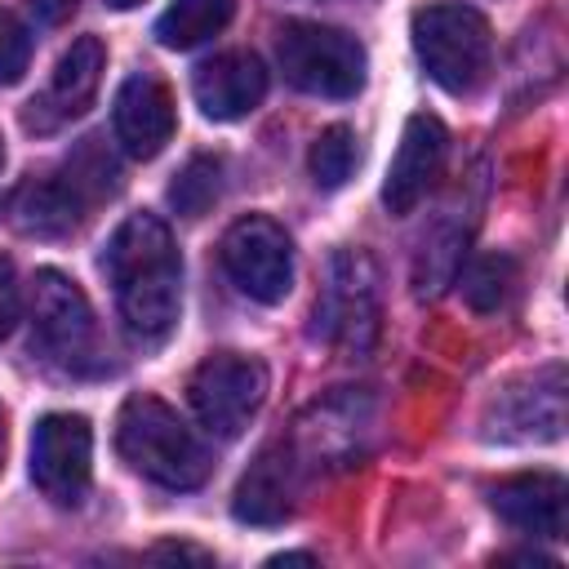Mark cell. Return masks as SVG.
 Wrapping results in <instances>:
<instances>
[{"label":"cell","mask_w":569,"mask_h":569,"mask_svg":"<svg viewBox=\"0 0 569 569\" xmlns=\"http://www.w3.org/2000/svg\"><path fill=\"white\" fill-rule=\"evenodd\" d=\"M307 164H311L316 187H325V191L342 187V182L351 178V169H356V133H351L347 124H329V129H320L316 142H311Z\"/></svg>","instance_id":"obj_20"},{"label":"cell","mask_w":569,"mask_h":569,"mask_svg":"<svg viewBox=\"0 0 569 569\" xmlns=\"http://www.w3.org/2000/svg\"><path fill=\"white\" fill-rule=\"evenodd\" d=\"M511 280H516V262L507 253L476 258L462 271V298L471 302V311H498L507 302V293H511Z\"/></svg>","instance_id":"obj_21"},{"label":"cell","mask_w":569,"mask_h":569,"mask_svg":"<svg viewBox=\"0 0 569 569\" xmlns=\"http://www.w3.org/2000/svg\"><path fill=\"white\" fill-rule=\"evenodd\" d=\"M311 333L347 356H360L378 338V267L365 249H338L329 258V280L311 311Z\"/></svg>","instance_id":"obj_5"},{"label":"cell","mask_w":569,"mask_h":569,"mask_svg":"<svg viewBox=\"0 0 569 569\" xmlns=\"http://www.w3.org/2000/svg\"><path fill=\"white\" fill-rule=\"evenodd\" d=\"M507 400H516L520 409L502 413L498 436H516V440H556L565 427V373L560 369H542L525 382V391H507Z\"/></svg>","instance_id":"obj_17"},{"label":"cell","mask_w":569,"mask_h":569,"mask_svg":"<svg viewBox=\"0 0 569 569\" xmlns=\"http://www.w3.org/2000/svg\"><path fill=\"white\" fill-rule=\"evenodd\" d=\"M280 71L316 98H351L365 84V49L356 36L325 22H284L276 36Z\"/></svg>","instance_id":"obj_7"},{"label":"cell","mask_w":569,"mask_h":569,"mask_svg":"<svg viewBox=\"0 0 569 569\" xmlns=\"http://www.w3.org/2000/svg\"><path fill=\"white\" fill-rule=\"evenodd\" d=\"M489 507L529 538L565 533V480L556 471H520L489 489Z\"/></svg>","instance_id":"obj_16"},{"label":"cell","mask_w":569,"mask_h":569,"mask_svg":"<svg viewBox=\"0 0 569 569\" xmlns=\"http://www.w3.org/2000/svg\"><path fill=\"white\" fill-rule=\"evenodd\" d=\"M31 347L67 373H89L98 365L93 307L84 289L53 267L36 271L31 280Z\"/></svg>","instance_id":"obj_6"},{"label":"cell","mask_w":569,"mask_h":569,"mask_svg":"<svg viewBox=\"0 0 569 569\" xmlns=\"http://www.w3.org/2000/svg\"><path fill=\"white\" fill-rule=\"evenodd\" d=\"M111 9H133V4H142V0H107Z\"/></svg>","instance_id":"obj_26"},{"label":"cell","mask_w":569,"mask_h":569,"mask_svg":"<svg viewBox=\"0 0 569 569\" xmlns=\"http://www.w3.org/2000/svg\"><path fill=\"white\" fill-rule=\"evenodd\" d=\"M151 556H156V560H164V556H178V560H209V551L187 547V542H160V547H151Z\"/></svg>","instance_id":"obj_25"},{"label":"cell","mask_w":569,"mask_h":569,"mask_svg":"<svg viewBox=\"0 0 569 569\" xmlns=\"http://www.w3.org/2000/svg\"><path fill=\"white\" fill-rule=\"evenodd\" d=\"M116 449L138 476H147V480H156L164 489H196L209 476L204 440L160 396H129L120 405V413H116Z\"/></svg>","instance_id":"obj_2"},{"label":"cell","mask_w":569,"mask_h":569,"mask_svg":"<svg viewBox=\"0 0 569 569\" xmlns=\"http://www.w3.org/2000/svg\"><path fill=\"white\" fill-rule=\"evenodd\" d=\"M298 485H302V458L293 453L289 440H276L240 476L231 511L244 525H280L298 507Z\"/></svg>","instance_id":"obj_13"},{"label":"cell","mask_w":569,"mask_h":569,"mask_svg":"<svg viewBox=\"0 0 569 569\" xmlns=\"http://www.w3.org/2000/svg\"><path fill=\"white\" fill-rule=\"evenodd\" d=\"M445 151H449V133L436 116L418 111L405 120L400 147L387 164V182H382V204L387 213H409L427 200V191L436 187L440 169H445Z\"/></svg>","instance_id":"obj_12"},{"label":"cell","mask_w":569,"mask_h":569,"mask_svg":"<svg viewBox=\"0 0 569 569\" xmlns=\"http://www.w3.org/2000/svg\"><path fill=\"white\" fill-rule=\"evenodd\" d=\"M218 253H222V271L231 276V284L253 302L271 307L293 289V244L284 227L262 213L231 222Z\"/></svg>","instance_id":"obj_9"},{"label":"cell","mask_w":569,"mask_h":569,"mask_svg":"<svg viewBox=\"0 0 569 569\" xmlns=\"http://www.w3.org/2000/svg\"><path fill=\"white\" fill-rule=\"evenodd\" d=\"M124 329L138 342H160L178 325L182 307V258L169 227L156 213H129L102 253Z\"/></svg>","instance_id":"obj_1"},{"label":"cell","mask_w":569,"mask_h":569,"mask_svg":"<svg viewBox=\"0 0 569 569\" xmlns=\"http://www.w3.org/2000/svg\"><path fill=\"white\" fill-rule=\"evenodd\" d=\"M236 13V0H173L156 18V40L164 49H196L218 36Z\"/></svg>","instance_id":"obj_18"},{"label":"cell","mask_w":569,"mask_h":569,"mask_svg":"<svg viewBox=\"0 0 569 569\" xmlns=\"http://www.w3.org/2000/svg\"><path fill=\"white\" fill-rule=\"evenodd\" d=\"M93 476V431L80 413H44L31 436V480L36 489L58 502L76 507L89 493Z\"/></svg>","instance_id":"obj_10"},{"label":"cell","mask_w":569,"mask_h":569,"mask_svg":"<svg viewBox=\"0 0 569 569\" xmlns=\"http://www.w3.org/2000/svg\"><path fill=\"white\" fill-rule=\"evenodd\" d=\"M187 400H191L196 418L204 422V431L231 440L262 409V400H267V369L253 356L218 351V356L196 365V373L187 382Z\"/></svg>","instance_id":"obj_8"},{"label":"cell","mask_w":569,"mask_h":569,"mask_svg":"<svg viewBox=\"0 0 569 569\" xmlns=\"http://www.w3.org/2000/svg\"><path fill=\"white\" fill-rule=\"evenodd\" d=\"M413 53L427 76L449 93H471L493 62V31L480 9L462 0H436L413 13Z\"/></svg>","instance_id":"obj_4"},{"label":"cell","mask_w":569,"mask_h":569,"mask_svg":"<svg viewBox=\"0 0 569 569\" xmlns=\"http://www.w3.org/2000/svg\"><path fill=\"white\" fill-rule=\"evenodd\" d=\"M120 187V169L116 160L102 151L98 138H84L58 173H44V178H27L13 196V222L31 236H67L84 222V213L116 196Z\"/></svg>","instance_id":"obj_3"},{"label":"cell","mask_w":569,"mask_h":569,"mask_svg":"<svg viewBox=\"0 0 569 569\" xmlns=\"http://www.w3.org/2000/svg\"><path fill=\"white\" fill-rule=\"evenodd\" d=\"M116 138L133 160H151L164 151V142L173 138V93L164 89V80H156L151 71H138L120 84L116 93Z\"/></svg>","instance_id":"obj_14"},{"label":"cell","mask_w":569,"mask_h":569,"mask_svg":"<svg viewBox=\"0 0 569 569\" xmlns=\"http://www.w3.org/2000/svg\"><path fill=\"white\" fill-rule=\"evenodd\" d=\"M27 58H31V36L27 27L0 9V84H13L22 71H27Z\"/></svg>","instance_id":"obj_22"},{"label":"cell","mask_w":569,"mask_h":569,"mask_svg":"<svg viewBox=\"0 0 569 569\" xmlns=\"http://www.w3.org/2000/svg\"><path fill=\"white\" fill-rule=\"evenodd\" d=\"M0 462H4V413H0Z\"/></svg>","instance_id":"obj_27"},{"label":"cell","mask_w":569,"mask_h":569,"mask_svg":"<svg viewBox=\"0 0 569 569\" xmlns=\"http://www.w3.org/2000/svg\"><path fill=\"white\" fill-rule=\"evenodd\" d=\"M191 93L209 120H240L267 98V67L258 62V53L244 49L218 53L196 67Z\"/></svg>","instance_id":"obj_15"},{"label":"cell","mask_w":569,"mask_h":569,"mask_svg":"<svg viewBox=\"0 0 569 569\" xmlns=\"http://www.w3.org/2000/svg\"><path fill=\"white\" fill-rule=\"evenodd\" d=\"M102 67H107V49L98 36H80L53 67L49 84L22 107V129L27 133H58L62 124H71L76 116H84V107L93 102L98 84H102Z\"/></svg>","instance_id":"obj_11"},{"label":"cell","mask_w":569,"mask_h":569,"mask_svg":"<svg viewBox=\"0 0 569 569\" xmlns=\"http://www.w3.org/2000/svg\"><path fill=\"white\" fill-rule=\"evenodd\" d=\"M80 0H27V9L40 18V22H67L76 13Z\"/></svg>","instance_id":"obj_24"},{"label":"cell","mask_w":569,"mask_h":569,"mask_svg":"<svg viewBox=\"0 0 569 569\" xmlns=\"http://www.w3.org/2000/svg\"><path fill=\"white\" fill-rule=\"evenodd\" d=\"M222 191V164L213 156H191L182 164V173L169 182V204L182 213V218H200L213 209Z\"/></svg>","instance_id":"obj_19"},{"label":"cell","mask_w":569,"mask_h":569,"mask_svg":"<svg viewBox=\"0 0 569 569\" xmlns=\"http://www.w3.org/2000/svg\"><path fill=\"white\" fill-rule=\"evenodd\" d=\"M18 316H22V289H18V271H13V262H9V258H0V342L13 333Z\"/></svg>","instance_id":"obj_23"}]
</instances>
